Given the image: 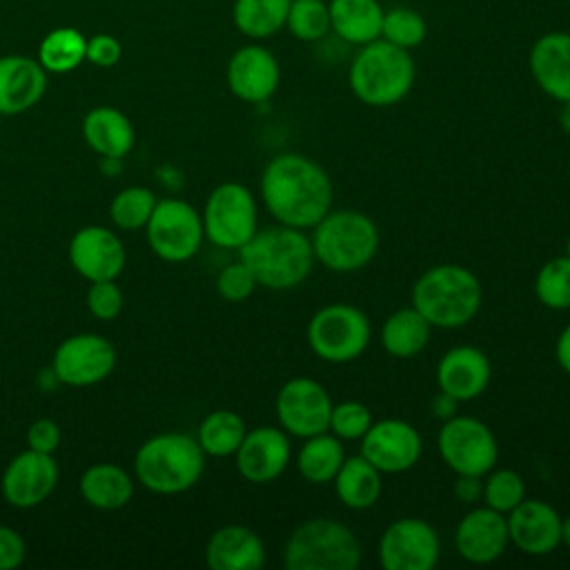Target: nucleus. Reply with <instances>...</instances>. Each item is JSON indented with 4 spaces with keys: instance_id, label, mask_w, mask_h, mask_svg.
<instances>
[{
    "instance_id": "nucleus-1",
    "label": "nucleus",
    "mask_w": 570,
    "mask_h": 570,
    "mask_svg": "<svg viewBox=\"0 0 570 570\" xmlns=\"http://www.w3.org/2000/svg\"><path fill=\"white\" fill-rule=\"evenodd\" d=\"M261 200L276 223L309 232L332 209L334 185L314 158L283 151L263 167Z\"/></svg>"
},
{
    "instance_id": "nucleus-2",
    "label": "nucleus",
    "mask_w": 570,
    "mask_h": 570,
    "mask_svg": "<svg viewBox=\"0 0 570 570\" xmlns=\"http://www.w3.org/2000/svg\"><path fill=\"white\" fill-rule=\"evenodd\" d=\"M238 258L252 269L261 287L274 292H287L303 285L316 263L309 234L281 223L256 229V234L238 249Z\"/></svg>"
},
{
    "instance_id": "nucleus-3",
    "label": "nucleus",
    "mask_w": 570,
    "mask_h": 570,
    "mask_svg": "<svg viewBox=\"0 0 570 570\" xmlns=\"http://www.w3.org/2000/svg\"><path fill=\"white\" fill-rule=\"evenodd\" d=\"M483 289L476 274L456 263L428 267L410 289V305L439 330H456L474 321Z\"/></svg>"
},
{
    "instance_id": "nucleus-4",
    "label": "nucleus",
    "mask_w": 570,
    "mask_h": 570,
    "mask_svg": "<svg viewBox=\"0 0 570 570\" xmlns=\"http://www.w3.org/2000/svg\"><path fill=\"white\" fill-rule=\"evenodd\" d=\"M416 65L407 49L383 38L361 45L347 69V85L367 107L399 105L412 91Z\"/></svg>"
},
{
    "instance_id": "nucleus-5",
    "label": "nucleus",
    "mask_w": 570,
    "mask_h": 570,
    "mask_svg": "<svg viewBox=\"0 0 570 570\" xmlns=\"http://www.w3.org/2000/svg\"><path fill=\"white\" fill-rule=\"evenodd\" d=\"M309 232L316 263L336 274L367 267L381 245L376 223L358 209H330Z\"/></svg>"
},
{
    "instance_id": "nucleus-6",
    "label": "nucleus",
    "mask_w": 570,
    "mask_h": 570,
    "mask_svg": "<svg viewBox=\"0 0 570 570\" xmlns=\"http://www.w3.org/2000/svg\"><path fill=\"white\" fill-rule=\"evenodd\" d=\"M134 470L147 490L178 494L198 483L205 470V452L191 434L163 432L138 448Z\"/></svg>"
},
{
    "instance_id": "nucleus-7",
    "label": "nucleus",
    "mask_w": 570,
    "mask_h": 570,
    "mask_svg": "<svg viewBox=\"0 0 570 570\" xmlns=\"http://www.w3.org/2000/svg\"><path fill=\"white\" fill-rule=\"evenodd\" d=\"M361 557L363 550L354 530L327 517L298 523L283 546L287 570H356Z\"/></svg>"
},
{
    "instance_id": "nucleus-8",
    "label": "nucleus",
    "mask_w": 570,
    "mask_h": 570,
    "mask_svg": "<svg viewBox=\"0 0 570 570\" xmlns=\"http://www.w3.org/2000/svg\"><path fill=\"white\" fill-rule=\"evenodd\" d=\"M305 338L321 361L341 365L365 354L372 341V325L361 307L352 303H330L312 314Z\"/></svg>"
},
{
    "instance_id": "nucleus-9",
    "label": "nucleus",
    "mask_w": 570,
    "mask_h": 570,
    "mask_svg": "<svg viewBox=\"0 0 570 570\" xmlns=\"http://www.w3.org/2000/svg\"><path fill=\"white\" fill-rule=\"evenodd\" d=\"M200 218L209 243L238 252L258 229V203L249 187L227 180L209 191Z\"/></svg>"
},
{
    "instance_id": "nucleus-10",
    "label": "nucleus",
    "mask_w": 570,
    "mask_h": 570,
    "mask_svg": "<svg viewBox=\"0 0 570 570\" xmlns=\"http://www.w3.org/2000/svg\"><path fill=\"white\" fill-rule=\"evenodd\" d=\"M436 448L443 463L454 474H488L499 461V443L488 423L470 414L445 419L436 434Z\"/></svg>"
},
{
    "instance_id": "nucleus-11",
    "label": "nucleus",
    "mask_w": 570,
    "mask_h": 570,
    "mask_svg": "<svg viewBox=\"0 0 570 570\" xmlns=\"http://www.w3.org/2000/svg\"><path fill=\"white\" fill-rule=\"evenodd\" d=\"M145 229L151 252L167 263L194 258L205 240L200 214L180 198L158 200Z\"/></svg>"
},
{
    "instance_id": "nucleus-12",
    "label": "nucleus",
    "mask_w": 570,
    "mask_h": 570,
    "mask_svg": "<svg viewBox=\"0 0 570 570\" xmlns=\"http://www.w3.org/2000/svg\"><path fill=\"white\" fill-rule=\"evenodd\" d=\"M334 401L323 383L309 376H294L281 385L274 399L278 425L296 439L330 430Z\"/></svg>"
},
{
    "instance_id": "nucleus-13",
    "label": "nucleus",
    "mask_w": 570,
    "mask_h": 570,
    "mask_svg": "<svg viewBox=\"0 0 570 570\" xmlns=\"http://www.w3.org/2000/svg\"><path fill=\"white\" fill-rule=\"evenodd\" d=\"M376 554L385 570H432L441 557V539L425 519L401 517L383 530Z\"/></svg>"
},
{
    "instance_id": "nucleus-14",
    "label": "nucleus",
    "mask_w": 570,
    "mask_h": 570,
    "mask_svg": "<svg viewBox=\"0 0 570 570\" xmlns=\"http://www.w3.org/2000/svg\"><path fill=\"white\" fill-rule=\"evenodd\" d=\"M358 443V454H363L383 474L407 472L423 454V439L419 430L403 419L372 421Z\"/></svg>"
},
{
    "instance_id": "nucleus-15",
    "label": "nucleus",
    "mask_w": 570,
    "mask_h": 570,
    "mask_svg": "<svg viewBox=\"0 0 570 570\" xmlns=\"http://www.w3.org/2000/svg\"><path fill=\"white\" fill-rule=\"evenodd\" d=\"M116 365L114 345L100 334H73L65 338L56 352L51 370L56 379L71 387L100 383Z\"/></svg>"
},
{
    "instance_id": "nucleus-16",
    "label": "nucleus",
    "mask_w": 570,
    "mask_h": 570,
    "mask_svg": "<svg viewBox=\"0 0 570 570\" xmlns=\"http://www.w3.org/2000/svg\"><path fill=\"white\" fill-rule=\"evenodd\" d=\"M238 474L256 485L276 481L292 463L289 434L278 425H258L247 430L236 454Z\"/></svg>"
},
{
    "instance_id": "nucleus-17",
    "label": "nucleus",
    "mask_w": 570,
    "mask_h": 570,
    "mask_svg": "<svg viewBox=\"0 0 570 570\" xmlns=\"http://www.w3.org/2000/svg\"><path fill=\"white\" fill-rule=\"evenodd\" d=\"M510 534H508V519L505 514L488 508L476 505L468 510L454 530V548L459 557L474 566L494 563L508 552Z\"/></svg>"
},
{
    "instance_id": "nucleus-18",
    "label": "nucleus",
    "mask_w": 570,
    "mask_h": 570,
    "mask_svg": "<svg viewBox=\"0 0 570 570\" xmlns=\"http://www.w3.org/2000/svg\"><path fill=\"white\" fill-rule=\"evenodd\" d=\"M229 91L249 105L267 102L281 85V65L263 45H245L236 49L227 62Z\"/></svg>"
},
{
    "instance_id": "nucleus-19",
    "label": "nucleus",
    "mask_w": 570,
    "mask_h": 570,
    "mask_svg": "<svg viewBox=\"0 0 570 570\" xmlns=\"http://www.w3.org/2000/svg\"><path fill=\"white\" fill-rule=\"evenodd\" d=\"M510 543L528 557H546L561 546V514L543 499H523L505 514Z\"/></svg>"
},
{
    "instance_id": "nucleus-20",
    "label": "nucleus",
    "mask_w": 570,
    "mask_h": 570,
    "mask_svg": "<svg viewBox=\"0 0 570 570\" xmlns=\"http://www.w3.org/2000/svg\"><path fill=\"white\" fill-rule=\"evenodd\" d=\"M125 245L122 240L102 225H87L78 229L69 243L71 267L94 281H116L125 267Z\"/></svg>"
},
{
    "instance_id": "nucleus-21",
    "label": "nucleus",
    "mask_w": 570,
    "mask_h": 570,
    "mask_svg": "<svg viewBox=\"0 0 570 570\" xmlns=\"http://www.w3.org/2000/svg\"><path fill=\"white\" fill-rule=\"evenodd\" d=\"M58 483V465L51 454L27 448L13 456L2 474V494L16 508H33L49 499Z\"/></svg>"
},
{
    "instance_id": "nucleus-22",
    "label": "nucleus",
    "mask_w": 570,
    "mask_h": 570,
    "mask_svg": "<svg viewBox=\"0 0 570 570\" xmlns=\"http://www.w3.org/2000/svg\"><path fill=\"white\" fill-rule=\"evenodd\" d=\"M436 385L459 403L479 399L492 379L488 354L476 345H454L436 363Z\"/></svg>"
},
{
    "instance_id": "nucleus-23",
    "label": "nucleus",
    "mask_w": 570,
    "mask_h": 570,
    "mask_svg": "<svg viewBox=\"0 0 570 570\" xmlns=\"http://www.w3.org/2000/svg\"><path fill=\"white\" fill-rule=\"evenodd\" d=\"M528 67L537 87L557 102L570 100V33L548 31L528 53Z\"/></svg>"
},
{
    "instance_id": "nucleus-24",
    "label": "nucleus",
    "mask_w": 570,
    "mask_h": 570,
    "mask_svg": "<svg viewBox=\"0 0 570 570\" xmlns=\"http://www.w3.org/2000/svg\"><path fill=\"white\" fill-rule=\"evenodd\" d=\"M47 89V71L29 56H0V116H18L38 105Z\"/></svg>"
},
{
    "instance_id": "nucleus-25",
    "label": "nucleus",
    "mask_w": 570,
    "mask_h": 570,
    "mask_svg": "<svg viewBox=\"0 0 570 570\" xmlns=\"http://www.w3.org/2000/svg\"><path fill=\"white\" fill-rule=\"evenodd\" d=\"M265 561V543L249 525H223L212 532L205 546V563L212 570H258Z\"/></svg>"
},
{
    "instance_id": "nucleus-26",
    "label": "nucleus",
    "mask_w": 570,
    "mask_h": 570,
    "mask_svg": "<svg viewBox=\"0 0 570 570\" xmlns=\"http://www.w3.org/2000/svg\"><path fill=\"white\" fill-rule=\"evenodd\" d=\"M85 142L105 158H122L131 151L136 142L131 120L116 107H94L82 118Z\"/></svg>"
},
{
    "instance_id": "nucleus-27",
    "label": "nucleus",
    "mask_w": 570,
    "mask_h": 570,
    "mask_svg": "<svg viewBox=\"0 0 570 570\" xmlns=\"http://www.w3.org/2000/svg\"><path fill=\"white\" fill-rule=\"evenodd\" d=\"M336 499L350 510L372 508L383 492V472L363 454H347L334 476Z\"/></svg>"
},
{
    "instance_id": "nucleus-28",
    "label": "nucleus",
    "mask_w": 570,
    "mask_h": 570,
    "mask_svg": "<svg viewBox=\"0 0 570 570\" xmlns=\"http://www.w3.org/2000/svg\"><path fill=\"white\" fill-rule=\"evenodd\" d=\"M332 31L347 45H367L381 38L383 7L379 0H330Z\"/></svg>"
},
{
    "instance_id": "nucleus-29",
    "label": "nucleus",
    "mask_w": 570,
    "mask_h": 570,
    "mask_svg": "<svg viewBox=\"0 0 570 570\" xmlns=\"http://www.w3.org/2000/svg\"><path fill=\"white\" fill-rule=\"evenodd\" d=\"M432 325L412 307L394 309L381 325V347L394 358H414L430 343Z\"/></svg>"
},
{
    "instance_id": "nucleus-30",
    "label": "nucleus",
    "mask_w": 570,
    "mask_h": 570,
    "mask_svg": "<svg viewBox=\"0 0 570 570\" xmlns=\"http://www.w3.org/2000/svg\"><path fill=\"white\" fill-rule=\"evenodd\" d=\"M301 448L294 456L298 474L314 485L332 483L341 463L345 461L347 452L338 436H334L330 430L312 434L307 439H301Z\"/></svg>"
},
{
    "instance_id": "nucleus-31",
    "label": "nucleus",
    "mask_w": 570,
    "mask_h": 570,
    "mask_svg": "<svg viewBox=\"0 0 570 570\" xmlns=\"http://www.w3.org/2000/svg\"><path fill=\"white\" fill-rule=\"evenodd\" d=\"M134 494L131 476L116 463H94L80 476V497L98 510H118Z\"/></svg>"
},
{
    "instance_id": "nucleus-32",
    "label": "nucleus",
    "mask_w": 570,
    "mask_h": 570,
    "mask_svg": "<svg viewBox=\"0 0 570 570\" xmlns=\"http://www.w3.org/2000/svg\"><path fill=\"white\" fill-rule=\"evenodd\" d=\"M289 2L292 0H234V27L252 40L272 38L285 29Z\"/></svg>"
},
{
    "instance_id": "nucleus-33",
    "label": "nucleus",
    "mask_w": 570,
    "mask_h": 570,
    "mask_svg": "<svg viewBox=\"0 0 570 570\" xmlns=\"http://www.w3.org/2000/svg\"><path fill=\"white\" fill-rule=\"evenodd\" d=\"M247 434L243 416L234 410H214L209 412L196 432V441L203 448L205 456H234L238 445Z\"/></svg>"
},
{
    "instance_id": "nucleus-34",
    "label": "nucleus",
    "mask_w": 570,
    "mask_h": 570,
    "mask_svg": "<svg viewBox=\"0 0 570 570\" xmlns=\"http://www.w3.org/2000/svg\"><path fill=\"white\" fill-rule=\"evenodd\" d=\"M87 38L73 27L49 31L38 47V62L47 73H69L85 62Z\"/></svg>"
},
{
    "instance_id": "nucleus-35",
    "label": "nucleus",
    "mask_w": 570,
    "mask_h": 570,
    "mask_svg": "<svg viewBox=\"0 0 570 570\" xmlns=\"http://www.w3.org/2000/svg\"><path fill=\"white\" fill-rule=\"evenodd\" d=\"M285 29L301 42H318L332 31L325 0H292Z\"/></svg>"
},
{
    "instance_id": "nucleus-36",
    "label": "nucleus",
    "mask_w": 570,
    "mask_h": 570,
    "mask_svg": "<svg viewBox=\"0 0 570 570\" xmlns=\"http://www.w3.org/2000/svg\"><path fill=\"white\" fill-rule=\"evenodd\" d=\"M534 296L548 309H570V258L554 256L534 276Z\"/></svg>"
},
{
    "instance_id": "nucleus-37",
    "label": "nucleus",
    "mask_w": 570,
    "mask_h": 570,
    "mask_svg": "<svg viewBox=\"0 0 570 570\" xmlns=\"http://www.w3.org/2000/svg\"><path fill=\"white\" fill-rule=\"evenodd\" d=\"M523 499H525V481L517 470L494 465L488 474H483V497H481L483 505L501 514H508Z\"/></svg>"
},
{
    "instance_id": "nucleus-38",
    "label": "nucleus",
    "mask_w": 570,
    "mask_h": 570,
    "mask_svg": "<svg viewBox=\"0 0 570 570\" xmlns=\"http://www.w3.org/2000/svg\"><path fill=\"white\" fill-rule=\"evenodd\" d=\"M156 196L151 189L147 187H140V185H134V187H125L120 189L111 205H109V214H111V220L120 227V229H127V232H134V229H140L147 225L154 207H156Z\"/></svg>"
},
{
    "instance_id": "nucleus-39",
    "label": "nucleus",
    "mask_w": 570,
    "mask_h": 570,
    "mask_svg": "<svg viewBox=\"0 0 570 570\" xmlns=\"http://www.w3.org/2000/svg\"><path fill=\"white\" fill-rule=\"evenodd\" d=\"M428 36L425 18L410 9V7H392L383 11V24H381V38L401 47V49H416L423 45Z\"/></svg>"
},
{
    "instance_id": "nucleus-40",
    "label": "nucleus",
    "mask_w": 570,
    "mask_h": 570,
    "mask_svg": "<svg viewBox=\"0 0 570 570\" xmlns=\"http://www.w3.org/2000/svg\"><path fill=\"white\" fill-rule=\"evenodd\" d=\"M372 421H374L372 410L365 403L354 401V399L341 401V403H334V407H332L330 432L334 436H338L343 443L361 441V436L367 432Z\"/></svg>"
},
{
    "instance_id": "nucleus-41",
    "label": "nucleus",
    "mask_w": 570,
    "mask_h": 570,
    "mask_svg": "<svg viewBox=\"0 0 570 570\" xmlns=\"http://www.w3.org/2000/svg\"><path fill=\"white\" fill-rule=\"evenodd\" d=\"M256 287H258V283H256L252 269L240 258L227 263L216 276V292L229 303H240V301L249 298Z\"/></svg>"
},
{
    "instance_id": "nucleus-42",
    "label": "nucleus",
    "mask_w": 570,
    "mask_h": 570,
    "mask_svg": "<svg viewBox=\"0 0 570 570\" xmlns=\"http://www.w3.org/2000/svg\"><path fill=\"white\" fill-rule=\"evenodd\" d=\"M122 289L116 281H94L87 289V309L98 321H114L122 312Z\"/></svg>"
},
{
    "instance_id": "nucleus-43",
    "label": "nucleus",
    "mask_w": 570,
    "mask_h": 570,
    "mask_svg": "<svg viewBox=\"0 0 570 570\" xmlns=\"http://www.w3.org/2000/svg\"><path fill=\"white\" fill-rule=\"evenodd\" d=\"M122 58V45L116 36L111 33H96L91 38H87V51H85V60L91 62L94 67H114L118 65V60Z\"/></svg>"
},
{
    "instance_id": "nucleus-44",
    "label": "nucleus",
    "mask_w": 570,
    "mask_h": 570,
    "mask_svg": "<svg viewBox=\"0 0 570 570\" xmlns=\"http://www.w3.org/2000/svg\"><path fill=\"white\" fill-rule=\"evenodd\" d=\"M27 445L36 452L53 454L60 445V428L51 419H38L27 430Z\"/></svg>"
},
{
    "instance_id": "nucleus-45",
    "label": "nucleus",
    "mask_w": 570,
    "mask_h": 570,
    "mask_svg": "<svg viewBox=\"0 0 570 570\" xmlns=\"http://www.w3.org/2000/svg\"><path fill=\"white\" fill-rule=\"evenodd\" d=\"M27 548L22 537L9 528L0 525V570H13L24 561Z\"/></svg>"
},
{
    "instance_id": "nucleus-46",
    "label": "nucleus",
    "mask_w": 570,
    "mask_h": 570,
    "mask_svg": "<svg viewBox=\"0 0 570 570\" xmlns=\"http://www.w3.org/2000/svg\"><path fill=\"white\" fill-rule=\"evenodd\" d=\"M452 492L459 501L472 505L479 503L483 497V476H472V474H456V481L452 485Z\"/></svg>"
},
{
    "instance_id": "nucleus-47",
    "label": "nucleus",
    "mask_w": 570,
    "mask_h": 570,
    "mask_svg": "<svg viewBox=\"0 0 570 570\" xmlns=\"http://www.w3.org/2000/svg\"><path fill=\"white\" fill-rule=\"evenodd\" d=\"M456 407H459V401L454 399V396H450V394H445V392H436V396L432 399V403H430V410H432V414L436 416V419H441V421H445V419H450V416H454L456 414Z\"/></svg>"
},
{
    "instance_id": "nucleus-48",
    "label": "nucleus",
    "mask_w": 570,
    "mask_h": 570,
    "mask_svg": "<svg viewBox=\"0 0 570 570\" xmlns=\"http://www.w3.org/2000/svg\"><path fill=\"white\" fill-rule=\"evenodd\" d=\"M554 358H557V365L570 374V323L559 332L557 336V343H554Z\"/></svg>"
},
{
    "instance_id": "nucleus-49",
    "label": "nucleus",
    "mask_w": 570,
    "mask_h": 570,
    "mask_svg": "<svg viewBox=\"0 0 570 570\" xmlns=\"http://www.w3.org/2000/svg\"><path fill=\"white\" fill-rule=\"evenodd\" d=\"M557 120H559V127L563 129V134L570 136V100L566 102H559V114H557Z\"/></svg>"
},
{
    "instance_id": "nucleus-50",
    "label": "nucleus",
    "mask_w": 570,
    "mask_h": 570,
    "mask_svg": "<svg viewBox=\"0 0 570 570\" xmlns=\"http://www.w3.org/2000/svg\"><path fill=\"white\" fill-rule=\"evenodd\" d=\"M561 543L566 548H570V512L566 517H561Z\"/></svg>"
},
{
    "instance_id": "nucleus-51",
    "label": "nucleus",
    "mask_w": 570,
    "mask_h": 570,
    "mask_svg": "<svg viewBox=\"0 0 570 570\" xmlns=\"http://www.w3.org/2000/svg\"><path fill=\"white\" fill-rule=\"evenodd\" d=\"M566 256L570 258V236H568V240H566Z\"/></svg>"
}]
</instances>
